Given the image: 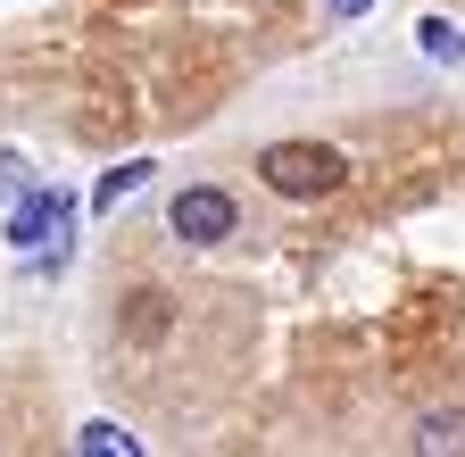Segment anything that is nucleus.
Returning <instances> with one entry per match:
<instances>
[{
	"mask_svg": "<svg viewBox=\"0 0 465 457\" xmlns=\"http://www.w3.org/2000/svg\"><path fill=\"white\" fill-rule=\"evenodd\" d=\"M258 175H266V192H282V200H332V192L349 184V158H341L332 142H266V150H258Z\"/></svg>",
	"mask_w": 465,
	"mask_h": 457,
	"instance_id": "nucleus-1",
	"label": "nucleus"
},
{
	"mask_svg": "<svg viewBox=\"0 0 465 457\" xmlns=\"http://www.w3.org/2000/svg\"><path fill=\"white\" fill-rule=\"evenodd\" d=\"M232 224H242V208H232V192H216V184L174 192V208H166V233H174V242H192V250H216Z\"/></svg>",
	"mask_w": 465,
	"mask_h": 457,
	"instance_id": "nucleus-2",
	"label": "nucleus"
},
{
	"mask_svg": "<svg viewBox=\"0 0 465 457\" xmlns=\"http://www.w3.org/2000/svg\"><path fill=\"white\" fill-rule=\"evenodd\" d=\"M67 208H75L67 192H34V200H25V208L9 216V242L25 250V242H42V233H58V224H67Z\"/></svg>",
	"mask_w": 465,
	"mask_h": 457,
	"instance_id": "nucleus-3",
	"label": "nucleus"
},
{
	"mask_svg": "<svg viewBox=\"0 0 465 457\" xmlns=\"http://www.w3.org/2000/svg\"><path fill=\"white\" fill-rule=\"evenodd\" d=\"M416 449H424V457H465V408L424 416V424H416Z\"/></svg>",
	"mask_w": 465,
	"mask_h": 457,
	"instance_id": "nucleus-4",
	"label": "nucleus"
},
{
	"mask_svg": "<svg viewBox=\"0 0 465 457\" xmlns=\"http://www.w3.org/2000/svg\"><path fill=\"white\" fill-rule=\"evenodd\" d=\"M142 184H150V158L108 166V175H100V192H92V208H116V200H125V192H142Z\"/></svg>",
	"mask_w": 465,
	"mask_h": 457,
	"instance_id": "nucleus-5",
	"label": "nucleus"
},
{
	"mask_svg": "<svg viewBox=\"0 0 465 457\" xmlns=\"http://www.w3.org/2000/svg\"><path fill=\"white\" fill-rule=\"evenodd\" d=\"M75 449H92V457H134V432H125V424H108V416H92V424L75 432Z\"/></svg>",
	"mask_w": 465,
	"mask_h": 457,
	"instance_id": "nucleus-6",
	"label": "nucleus"
},
{
	"mask_svg": "<svg viewBox=\"0 0 465 457\" xmlns=\"http://www.w3.org/2000/svg\"><path fill=\"white\" fill-rule=\"evenodd\" d=\"M416 42L432 50V59H465V34H457L449 17H424V25H416Z\"/></svg>",
	"mask_w": 465,
	"mask_h": 457,
	"instance_id": "nucleus-7",
	"label": "nucleus"
},
{
	"mask_svg": "<svg viewBox=\"0 0 465 457\" xmlns=\"http://www.w3.org/2000/svg\"><path fill=\"white\" fill-rule=\"evenodd\" d=\"M166 324V292H134V308H125V333H158Z\"/></svg>",
	"mask_w": 465,
	"mask_h": 457,
	"instance_id": "nucleus-8",
	"label": "nucleus"
},
{
	"mask_svg": "<svg viewBox=\"0 0 465 457\" xmlns=\"http://www.w3.org/2000/svg\"><path fill=\"white\" fill-rule=\"evenodd\" d=\"M0 192H25V158H9V150H0Z\"/></svg>",
	"mask_w": 465,
	"mask_h": 457,
	"instance_id": "nucleus-9",
	"label": "nucleus"
},
{
	"mask_svg": "<svg viewBox=\"0 0 465 457\" xmlns=\"http://www.w3.org/2000/svg\"><path fill=\"white\" fill-rule=\"evenodd\" d=\"M332 9H341V17H366V9H374V0H332Z\"/></svg>",
	"mask_w": 465,
	"mask_h": 457,
	"instance_id": "nucleus-10",
	"label": "nucleus"
}]
</instances>
